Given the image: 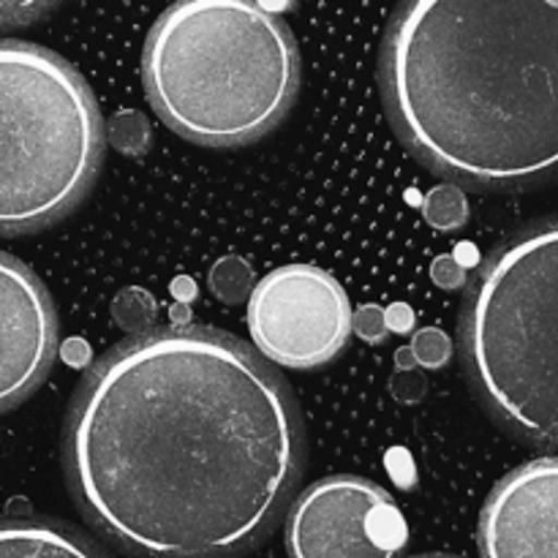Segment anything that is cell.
Here are the masks:
<instances>
[{
    "mask_svg": "<svg viewBox=\"0 0 558 558\" xmlns=\"http://www.w3.org/2000/svg\"><path fill=\"white\" fill-rule=\"evenodd\" d=\"M305 428L287 379L210 327L147 330L76 387L63 472L76 507L134 558H234L294 499Z\"/></svg>",
    "mask_w": 558,
    "mask_h": 558,
    "instance_id": "obj_1",
    "label": "cell"
},
{
    "mask_svg": "<svg viewBox=\"0 0 558 558\" xmlns=\"http://www.w3.org/2000/svg\"><path fill=\"white\" fill-rule=\"evenodd\" d=\"M403 145L474 189L558 178V0H412L381 44Z\"/></svg>",
    "mask_w": 558,
    "mask_h": 558,
    "instance_id": "obj_2",
    "label": "cell"
},
{
    "mask_svg": "<svg viewBox=\"0 0 558 558\" xmlns=\"http://www.w3.org/2000/svg\"><path fill=\"white\" fill-rule=\"evenodd\" d=\"M142 80L185 140L238 147L276 129L300 87V52L276 11L245 0L169 5L150 27Z\"/></svg>",
    "mask_w": 558,
    "mask_h": 558,
    "instance_id": "obj_3",
    "label": "cell"
},
{
    "mask_svg": "<svg viewBox=\"0 0 558 558\" xmlns=\"http://www.w3.org/2000/svg\"><path fill=\"white\" fill-rule=\"evenodd\" d=\"M461 357L490 417L558 450V218L507 238L461 314Z\"/></svg>",
    "mask_w": 558,
    "mask_h": 558,
    "instance_id": "obj_4",
    "label": "cell"
},
{
    "mask_svg": "<svg viewBox=\"0 0 558 558\" xmlns=\"http://www.w3.org/2000/svg\"><path fill=\"white\" fill-rule=\"evenodd\" d=\"M3 234L60 221L87 196L104 161V120L80 71L27 41H3Z\"/></svg>",
    "mask_w": 558,
    "mask_h": 558,
    "instance_id": "obj_5",
    "label": "cell"
},
{
    "mask_svg": "<svg viewBox=\"0 0 558 558\" xmlns=\"http://www.w3.org/2000/svg\"><path fill=\"white\" fill-rule=\"evenodd\" d=\"M248 330L267 363L314 371L347 349L354 314L341 283L314 265L267 272L248 300Z\"/></svg>",
    "mask_w": 558,
    "mask_h": 558,
    "instance_id": "obj_6",
    "label": "cell"
},
{
    "mask_svg": "<svg viewBox=\"0 0 558 558\" xmlns=\"http://www.w3.org/2000/svg\"><path fill=\"white\" fill-rule=\"evenodd\" d=\"M407 539L392 496L352 474L305 488L287 518L289 558H398Z\"/></svg>",
    "mask_w": 558,
    "mask_h": 558,
    "instance_id": "obj_7",
    "label": "cell"
},
{
    "mask_svg": "<svg viewBox=\"0 0 558 558\" xmlns=\"http://www.w3.org/2000/svg\"><path fill=\"white\" fill-rule=\"evenodd\" d=\"M483 558H558V458H537L496 483L480 515Z\"/></svg>",
    "mask_w": 558,
    "mask_h": 558,
    "instance_id": "obj_8",
    "label": "cell"
},
{
    "mask_svg": "<svg viewBox=\"0 0 558 558\" xmlns=\"http://www.w3.org/2000/svg\"><path fill=\"white\" fill-rule=\"evenodd\" d=\"M0 396L3 412L20 407L49 374L58 349V319L44 283L14 256L3 254L0 265Z\"/></svg>",
    "mask_w": 558,
    "mask_h": 558,
    "instance_id": "obj_9",
    "label": "cell"
},
{
    "mask_svg": "<svg viewBox=\"0 0 558 558\" xmlns=\"http://www.w3.org/2000/svg\"><path fill=\"white\" fill-rule=\"evenodd\" d=\"M0 558H109L76 529L47 518H11L0 532Z\"/></svg>",
    "mask_w": 558,
    "mask_h": 558,
    "instance_id": "obj_10",
    "label": "cell"
},
{
    "mask_svg": "<svg viewBox=\"0 0 558 558\" xmlns=\"http://www.w3.org/2000/svg\"><path fill=\"white\" fill-rule=\"evenodd\" d=\"M210 289L221 303L240 305L254 294V272H251V267L240 256H223V259L213 265Z\"/></svg>",
    "mask_w": 558,
    "mask_h": 558,
    "instance_id": "obj_11",
    "label": "cell"
},
{
    "mask_svg": "<svg viewBox=\"0 0 558 558\" xmlns=\"http://www.w3.org/2000/svg\"><path fill=\"white\" fill-rule=\"evenodd\" d=\"M423 216L434 229L452 232V229L463 227L469 218L466 196H463V191L452 183L436 185V189H430L428 196H425Z\"/></svg>",
    "mask_w": 558,
    "mask_h": 558,
    "instance_id": "obj_12",
    "label": "cell"
},
{
    "mask_svg": "<svg viewBox=\"0 0 558 558\" xmlns=\"http://www.w3.org/2000/svg\"><path fill=\"white\" fill-rule=\"evenodd\" d=\"M109 140L123 156H145L150 150V123L136 109H120L109 123Z\"/></svg>",
    "mask_w": 558,
    "mask_h": 558,
    "instance_id": "obj_13",
    "label": "cell"
},
{
    "mask_svg": "<svg viewBox=\"0 0 558 558\" xmlns=\"http://www.w3.org/2000/svg\"><path fill=\"white\" fill-rule=\"evenodd\" d=\"M112 314L120 327L136 330V336H142V332H147L145 327L153 325V314H156V311H153L150 294L142 292V289H129V292H123L114 300Z\"/></svg>",
    "mask_w": 558,
    "mask_h": 558,
    "instance_id": "obj_14",
    "label": "cell"
},
{
    "mask_svg": "<svg viewBox=\"0 0 558 558\" xmlns=\"http://www.w3.org/2000/svg\"><path fill=\"white\" fill-rule=\"evenodd\" d=\"M412 352L414 357H417V365L436 371L441 368V365H447V360H450L452 354V343L450 338L441 330H436V327H423V330L414 336Z\"/></svg>",
    "mask_w": 558,
    "mask_h": 558,
    "instance_id": "obj_15",
    "label": "cell"
},
{
    "mask_svg": "<svg viewBox=\"0 0 558 558\" xmlns=\"http://www.w3.org/2000/svg\"><path fill=\"white\" fill-rule=\"evenodd\" d=\"M354 332L368 343L385 341L387 332H390L387 314L381 308H376V305H363V308H357V314H354Z\"/></svg>",
    "mask_w": 558,
    "mask_h": 558,
    "instance_id": "obj_16",
    "label": "cell"
},
{
    "mask_svg": "<svg viewBox=\"0 0 558 558\" xmlns=\"http://www.w3.org/2000/svg\"><path fill=\"white\" fill-rule=\"evenodd\" d=\"M392 396L403 403H414L425 396V381L417 371H398L392 379Z\"/></svg>",
    "mask_w": 558,
    "mask_h": 558,
    "instance_id": "obj_17",
    "label": "cell"
},
{
    "mask_svg": "<svg viewBox=\"0 0 558 558\" xmlns=\"http://www.w3.org/2000/svg\"><path fill=\"white\" fill-rule=\"evenodd\" d=\"M430 276H434V281L439 283L441 289H458L463 287V281H466V272H463V267L458 265L452 256H441V259H436L434 267H430Z\"/></svg>",
    "mask_w": 558,
    "mask_h": 558,
    "instance_id": "obj_18",
    "label": "cell"
},
{
    "mask_svg": "<svg viewBox=\"0 0 558 558\" xmlns=\"http://www.w3.org/2000/svg\"><path fill=\"white\" fill-rule=\"evenodd\" d=\"M387 325H390V330L409 332V330H412V325H414L412 311H409L407 305H396V308L387 311Z\"/></svg>",
    "mask_w": 558,
    "mask_h": 558,
    "instance_id": "obj_19",
    "label": "cell"
},
{
    "mask_svg": "<svg viewBox=\"0 0 558 558\" xmlns=\"http://www.w3.org/2000/svg\"><path fill=\"white\" fill-rule=\"evenodd\" d=\"M396 365H398V371H414V368H417V357H414L412 347L401 349V352L396 354Z\"/></svg>",
    "mask_w": 558,
    "mask_h": 558,
    "instance_id": "obj_20",
    "label": "cell"
},
{
    "mask_svg": "<svg viewBox=\"0 0 558 558\" xmlns=\"http://www.w3.org/2000/svg\"><path fill=\"white\" fill-rule=\"evenodd\" d=\"M414 558H461V556H450V554H425V556H414Z\"/></svg>",
    "mask_w": 558,
    "mask_h": 558,
    "instance_id": "obj_21",
    "label": "cell"
}]
</instances>
